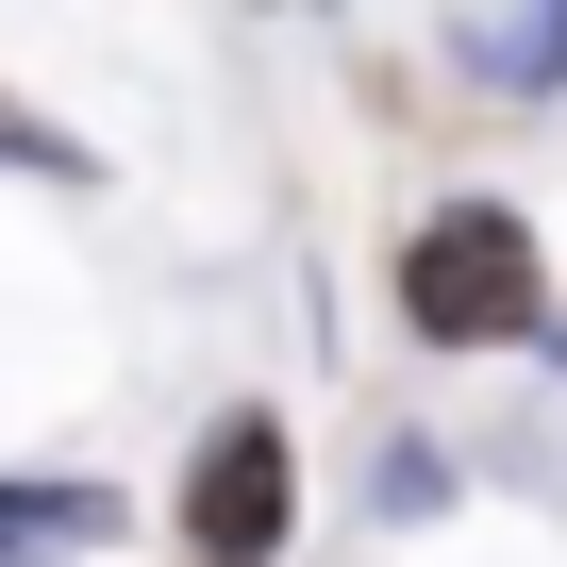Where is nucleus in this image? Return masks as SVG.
<instances>
[{"instance_id": "nucleus-4", "label": "nucleus", "mask_w": 567, "mask_h": 567, "mask_svg": "<svg viewBox=\"0 0 567 567\" xmlns=\"http://www.w3.org/2000/svg\"><path fill=\"white\" fill-rule=\"evenodd\" d=\"M467 68L484 84H567V18H467Z\"/></svg>"}, {"instance_id": "nucleus-3", "label": "nucleus", "mask_w": 567, "mask_h": 567, "mask_svg": "<svg viewBox=\"0 0 567 567\" xmlns=\"http://www.w3.org/2000/svg\"><path fill=\"white\" fill-rule=\"evenodd\" d=\"M101 534H117L101 484H0V567H68V550H101Z\"/></svg>"}, {"instance_id": "nucleus-5", "label": "nucleus", "mask_w": 567, "mask_h": 567, "mask_svg": "<svg viewBox=\"0 0 567 567\" xmlns=\"http://www.w3.org/2000/svg\"><path fill=\"white\" fill-rule=\"evenodd\" d=\"M0 167H68V134H34L18 101H0Z\"/></svg>"}, {"instance_id": "nucleus-1", "label": "nucleus", "mask_w": 567, "mask_h": 567, "mask_svg": "<svg viewBox=\"0 0 567 567\" xmlns=\"http://www.w3.org/2000/svg\"><path fill=\"white\" fill-rule=\"evenodd\" d=\"M401 318H417L434 351H501V334L550 318V267H534V234H517L501 200H451V217H417V250H401Z\"/></svg>"}, {"instance_id": "nucleus-2", "label": "nucleus", "mask_w": 567, "mask_h": 567, "mask_svg": "<svg viewBox=\"0 0 567 567\" xmlns=\"http://www.w3.org/2000/svg\"><path fill=\"white\" fill-rule=\"evenodd\" d=\"M184 534H200V567H267V550H284V434H267V417H217V434H200Z\"/></svg>"}]
</instances>
